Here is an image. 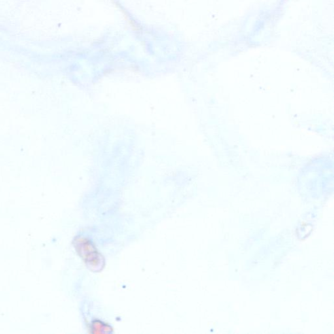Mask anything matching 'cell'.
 Here are the masks:
<instances>
[{
	"instance_id": "7a4b0ae2",
	"label": "cell",
	"mask_w": 334,
	"mask_h": 334,
	"mask_svg": "<svg viewBox=\"0 0 334 334\" xmlns=\"http://www.w3.org/2000/svg\"><path fill=\"white\" fill-rule=\"evenodd\" d=\"M93 330L98 329L99 331L102 332H111L112 331V328L107 323H103V322L100 321V320H94L92 322Z\"/></svg>"
},
{
	"instance_id": "6da1fadb",
	"label": "cell",
	"mask_w": 334,
	"mask_h": 334,
	"mask_svg": "<svg viewBox=\"0 0 334 334\" xmlns=\"http://www.w3.org/2000/svg\"><path fill=\"white\" fill-rule=\"evenodd\" d=\"M73 244L78 255L90 270L95 272L102 270L104 267L103 256L92 240L85 237L79 236L74 240Z\"/></svg>"
}]
</instances>
